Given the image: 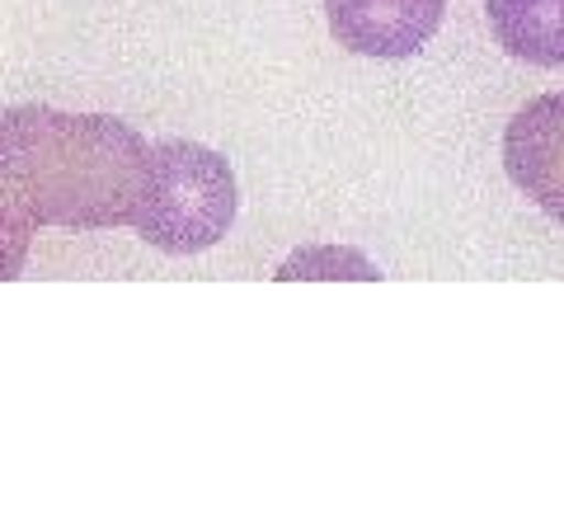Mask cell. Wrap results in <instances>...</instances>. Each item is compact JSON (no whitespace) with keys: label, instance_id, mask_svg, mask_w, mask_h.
<instances>
[{"label":"cell","instance_id":"obj_1","mask_svg":"<svg viewBox=\"0 0 564 508\" xmlns=\"http://www.w3.org/2000/svg\"><path fill=\"white\" fill-rule=\"evenodd\" d=\"M151 142L113 114H62L52 104L0 109V221L39 231L132 226Z\"/></svg>","mask_w":564,"mask_h":508},{"label":"cell","instance_id":"obj_2","mask_svg":"<svg viewBox=\"0 0 564 508\" xmlns=\"http://www.w3.org/2000/svg\"><path fill=\"white\" fill-rule=\"evenodd\" d=\"M240 194L231 161L203 142H170L151 147L147 188H141L132 231L165 255H203L236 226Z\"/></svg>","mask_w":564,"mask_h":508},{"label":"cell","instance_id":"obj_3","mask_svg":"<svg viewBox=\"0 0 564 508\" xmlns=\"http://www.w3.org/2000/svg\"><path fill=\"white\" fill-rule=\"evenodd\" d=\"M447 0H325L334 43L358 57L404 62L443 29Z\"/></svg>","mask_w":564,"mask_h":508},{"label":"cell","instance_id":"obj_4","mask_svg":"<svg viewBox=\"0 0 564 508\" xmlns=\"http://www.w3.org/2000/svg\"><path fill=\"white\" fill-rule=\"evenodd\" d=\"M503 170L564 226V95H536L513 114L503 132Z\"/></svg>","mask_w":564,"mask_h":508},{"label":"cell","instance_id":"obj_5","mask_svg":"<svg viewBox=\"0 0 564 508\" xmlns=\"http://www.w3.org/2000/svg\"><path fill=\"white\" fill-rule=\"evenodd\" d=\"M489 29L508 57L564 66V0H489Z\"/></svg>","mask_w":564,"mask_h":508},{"label":"cell","instance_id":"obj_6","mask_svg":"<svg viewBox=\"0 0 564 508\" xmlns=\"http://www.w3.org/2000/svg\"><path fill=\"white\" fill-rule=\"evenodd\" d=\"M278 283H296V278H325V283H339V278H352V283H381V269L367 259L362 250H348V245H311V250H296L278 264Z\"/></svg>","mask_w":564,"mask_h":508},{"label":"cell","instance_id":"obj_7","mask_svg":"<svg viewBox=\"0 0 564 508\" xmlns=\"http://www.w3.org/2000/svg\"><path fill=\"white\" fill-rule=\"evenodd\" d=\"M29 240H33V231H20V226L0 221V283H10V278L24 273V264H29Z\"/></svg>","mask_w":564,"mask_h":508}]
</instances>
